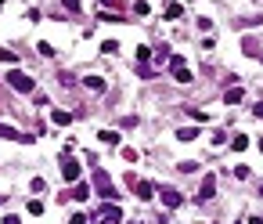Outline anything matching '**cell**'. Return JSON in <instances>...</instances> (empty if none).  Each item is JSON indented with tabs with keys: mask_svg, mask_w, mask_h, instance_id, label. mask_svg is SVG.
<instances>
[{
	"mask_svg": "<svg viewBox=\"0 0 263 224\" xmlns=\"http://www.w3.org/2000/svg\"><path fill=\"white\" fill-rule=\"evenodd\" d=\"M94 192H98L101 199L116 203V185H112V177H108L105 170H98V174H94Z\"/></svg>",
	"mask_w": 263,
	"mask_h": 224,
	"instance_id": "obj_1",
	"label": "cell"
},
{
	"mask_svg": "<svg viewBox=\"0 0 263 224\" xmlns=\"http://www.w3.org/2000/svg\"><path fill=\"white\" fill-rule=\"evenodd\" d=\"M7 83L14 87V91H22V94H33V87H36L33 76H25V72H18V69H11V72H7Z\"/></svg>",
	"mask_w": 263,
	"mask_h": 224,
	"instance_id": "obj_2",
	"label": "cell"
},
{
	"mask_svg": "<svg viewBox=\"0 0 263 224\" xmlns=\"http://www.w3.org/2000/svg\"><path fill=\"white\" fill-rule=\"evenodd\" d=\"M119 221H123V210H119L116 203H105L101 210H98V224H119Z\"/></svg>",
	"mask_w": 263,
	"mask_h": 224,
	"instance_id": "obj_3",
	"label": "cell"
},
{
	"mask_svg": "<svg viewBox=\"0 0 263 224\" xmlns=\"http://www.w3.org/2000/svg\"><path fill=\"white\" fill-rule=\"evenodd\" d=\"M61 174H65V181H80V163H76L69 152H61Z\"/></svg>",
	"mask_w": 263,
	"mask_h": 224,
	"instance_id": "obj_4",
	"label": "cell"
},
{
	"mask_svg": "<svg viewBox=\"0 0 263 224\" xmlns=\"http://www.w3.org/2000/svg\"><path fill=\"white\" fill-rule=\"evenodd\" d=\"M169 72H173L177 83H191V69H188V62H184V58H173V62H169Z\"/></svg>",
	"mask_w": 263,
	"mask_h": 224,
	"instance_id": "obj_5",
	"label": "cell"
},
{
	"mask_svg": "<svg viewBox=\"0 0 263 224\" xmlns=\"http://www.w3.org/2000/svg\"><path fill=\"white\" fill-rule=\"evenodd\" d=\"M130 192L137 199H151V196H155V185H151V181H133V177H130Z\"/></svg>",
	"mask_w": 263,
	"mask_h": 224,
	"instance_id": "obj_6",
	"label": "cell"
},
{
	"mask_svg": "<svg viewBox=\"0 0 263 224\" xmlns=\"http://www.w3.org/2000/svg\"><path fill=\"white\" fill-rule=\"evenodd\" d=\"M0 138H4V141H33V138H29V134L14 130V127H7V123H0Z\"/></svg>",
	"mask_w": 263,
	"mask_h": 224,
	"instance_id": "obj_7",
	"label": "cell"
},
{
	"mask_svg": "<svg viewBox=\"0 0 263 224\" xmlns=\"http://www.w3.org/2000/svg\"><path fill=\"white\" fill-rule=\"evenodd\" d=\"M162 203L169 206V210H177V206L184 203V196H180V192H177V188H162Z\"/></svg>",
	"mask_w": 263,
	"mask_h": 224,
	"instance_id": "obj_8",
	"label": "cell"
},
{
	"mask_svg": "<svg viewBox=\"0 0 263 224\" xmlns=\"http://www.w3.org/2000/svg\"><path fill=\"white\" fill-rule=\"evenodd\" d=\"M213 196H216V177L209 174V177H206V181H202V188H198V199H202V203H206V199H213Z\"/></svg>",
	"mask_w": 263,
	"mask_h": 224,
	"instance_id": "obj_9",
	"label": "cell"
},
{
	"mask_svg": "<svg viewBox=\"0 0 263 224\" xmlns=\"http://www.w3.org/2000/svg\"><path fill=\"white\" fill-rule=\"evenodd\" d=\"M242 94H245L242 87H231V91L224 94V101H227V105H238V101H242Z\"/></svg>",
	"mask_w": 263,
	"mask_h": 224,
	"instance_id": "obj_10",
	"label": "cell"
},
{
	"mask_svg": "<svg viewBox=\"0 0 263 224\" xmlns=\"http://www.w3.org/2000/svg\"><path fill=\"white\" fill-rule=\"evenodd\" d=\"M177 138H180V141H195V138H198V127H180Z\"/></svg>",
	"mask_w": 263,
	"mask_h": 224,
	"instance_id": "obj_11",
	"label": "cell"
},
{
	"mask_svg": "<svg viewBox=\"0 0 263 224\" xmlns=\"http://www.w3.org/2000/svg\"><path fill=\"white\" fill-rule=\"evenodd\" d=\"M51 119H54L58 127H69V123H72V112H61V109H58V112H51Z\"/></svg>",
	"mask_w": 263,
	"mask_h": 224,
	"instance_id": "obj_12",
	"label": "cell"
},
{
	"mask_svg": "<svg viewBox=\"0 0 263 224\" xmlns=\"http://www.w3.org/2000/svg\"><path fill=\"white\" fill-rule=\"evenodd\" d=\"M83 87H90V91H105V80H101V76H87Z\"/></svg>",
	"mask_w": 263,
	"mask_h": 224,
	"instance_id": "obj_13",
	"label": "cell"
},
{
	"mask_svg": "<svg viewBox=\"0 0 263 224\" xmlns=\"http://www.w3.org/2000/svg\"><path fill=\"white\" fill-rule=\"evenodd\" d=\"M98 138H101L105 145H119V134H116V130H101Z\"/></svg>",
	"mask_w": 263,
	"mask_h": 224,
	"instance_id": "obj_14",
	"label": "cell"
},
{
	"mask_svg": "<svg viewBox=\"0 0 263 224\" xmlns=\"http://www.w3.org/2000/svg\"><path fill=\"white\" fill-rule=\"evenodd\" d=\"M231 148H235V152H242V148H249V138H245V134H238V138L231 141Z\"/></svg>",
	"mask_w": 263,
	"mask_h": 224,
	"instance_id": "obj_15",
	"label": "cell"
},
{
	"mask_svg": "<svg viewBox=\"0 0 263 224\" xmlns=\"http://www.w3.org/2000/svg\"><path fill=\"white\" fill-rule=\"evenodd\" d=\"M180 14H184L180 4H166V18H180Z\"/></svg>",
	"mask_w": 263,
	"mask_h": 224,
	"instance_id": "obj_16",
	"label": "cell"
},
{
	"mask_svg": "<svg viewBox=\"0 0 263 224\" xmlns=\"http://www.w3.org/2000/svg\"><path fill=\"white\" fill-rule=\"evenodd\" d=\"M29 188H33V192H43V188H47V181H43V177H33V181H29Z\"/></svg>",
	"mask_w": 263,
	"mask_h": 224,
	"instance_id": "obj_17",
	"label": "cell"
},
{
	"mask_svg": "<svg viewBox=\"0 0 263 224\" xmlns=\"http://www.w3.org/2000/svg\"><path fill=\"white\" fill-rule=\"evenodd\" d=\"M25 210H29V214H43V203H40V199H33V203L25 206Z\"/></svg>",
	"mask_w": 263,
	"mask_h": 224,
	"instance_id": "obj_18",
	"label": "cell"
},
{
	"mask_svg": "<svg viewBox=\"0 0 263 224\" xmlns=\"http://www.w3.org/2000/svg\"><path fill=\"white\" fill-rule=\"evenodd\" d=\"M61 4H65L69 11H80V0H61Z\"/></svg>",
	"mask_w": 263,
	"mask_h": 224,
	"instance_id": "obj_19",
	"label": "cell"
},
{
	"mask_svg": "<svg viewBox=\"0 0 263 224\" xmlns=\"http://www.w3.org/2000/svg\"><path fill=\"white\" fill-rule=\"evenodd\" d=\"M69 221H72V224H87V217H83V214H72Z\"/></svg>",
	"mask_w": 263,
	"mask_h": 224,
	"instance_id": "obj_20",
	"label": "cell"
},
{
	"mask_svg": "<svg viewBox=\"0 0 263 224\" xmlns=\"http://www.w3.org/2000/svg\"><path fill=\"white\" fill-rule=\"evenodd\" d=\"M101 7H119V0H101Z\"/></svg>",
	"mask_w": 263,
	"mask_h": 224,
	"instance_id": "obj_21",
	"label": "cell"
},
{
	"mask_svg": "<svg viewBox=\"0 0 263 224\" xmlns=\"http://www.w3.org/2000/svg\"><path fill=\"white\" fill-rule=\"evenodd\" d=\"M4 224H18V217H14V214H7V217H4Z\"/></svg>",
	"mask_w": 263,
	"mask_h": 224,
	"instance_id": "obj_22",
	"label": "cell"
},
{
	"mask_svg": "<svg viewBox=\"0 0 263 224\" xmlns=\"http://www.w3.org/2000/svg\"><path fill=\"white\" fill-rule=\"evenodd\" d=\"M253 112H256V116H260V119H263V101H260V105H256V109H253Z\"/></svg>",
	"mask_w": 263,
	"mask_h": 224,
	"instance_id": "obj_23",
	"label": "cell"
},
{
	"mask_svg": "<svg viewBox=\"0 0 263 224\" xmlns=\"http://www.w3.org/2000/svg\"><path fill=\"white\" fill-rule=\"evenodd\" d=\"M4 203H7V199H4V196H0V206H4Z\"/></svg>",
	"mask_w": 263,
	"mask_h": 224,
	"instance_id": "obj_24",
	"label": "cell"
},
{
	"mask_svg": "<svg viewBox=\"0 0 263 224\" xmlns=\"http://www.w3.org/2000/svg\"><path fill=\"white\" fill-rule=\"evenodd\" d=\"M260 152H263V138H260Z\"/></svg>",
	"mask_w": 263,
	"mask_h": 224,
	"instance_id": "obj_25",
	"label": "cell"
},
{
	"mask_svg": "<svg viewBox=\"0 0 263 224\" xmlns=\"http://www.w3.org/2000/svg\"><path fill=\"white\" fill-rule=\"evenodd\" d=\"M260 196H263V185H260Z\"/></svg>",
	"mask_w": 263,
	"mask_h": 224,
	"instance_id": "obj_26",
	"label": "cell"
},
{
	"mask_svg": "<svg viewBox=\"0 0 263 224\" xmlns=\"http://www.w3.org/2000/svg\"><path fill=\"white\" fill-rule=\"evenodd\" d=\"M0 4H4V0H0Z\"/></svg>",
	"mask_w": 263,
	"mask_h": 224,
	"instance_id": "obj_27",
	"label": "cell"
},
{
	"mask_svg": "<svg viewBox=\"0 0 263 224\" xmlns=\"http://www.w3.org/2000/svg\"><path fill=\"white\" fill-rule=\"evenodd\" d=\"M133 224H137V221H133Z\"/></svg>",
	"mask_w": 263,
	"mask_h": 224,
	"instance_id": "obj_28",
	"label": "cell"
}]
</instances>
